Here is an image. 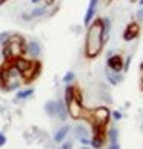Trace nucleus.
<instances>
[{
  "mask_svg": "<svg viewBox=\"0 0 143 149\" xmlns=\"http://www.w3.org/2000/svg\"><path fill=\"white\" fill-rule=\"evenodd\" d=\"M40 69H42V65L38 63L37 60H32V63H31L29 68L20 74L22 75V80L26 81V83H29V81H32L38 74H40Z\"/></svg>",
  "mask_w": 143,
  "mask_h": 149,
  "instance_id": "4",
  "label": "nucleus"
},
{
  "mask_svg": "<svg viewBox=\"0 0 143 149\" xmlns=\"http://www.w3.org/2000/svg\"><path fill=\"white\" fill-rule=\"evenodd\" d=\"M117 135H119V132H117V129H111L109 131V140H111V143H115L117 141Z\"/></svg>",
  "mask_w": 143,
  "mask_h": 149,
  "instance_id": "18",
  "label": "nucleus"
},
{
  "mask_svg": "<svg viewBox=\"0 0 143 149\" xmlns=\"http://www.w3.org/2000/svg\"><path fill=\"white\" fill-rule=\"evenodd\" d=\"M108 68L114 72H122L123 71V58L119 56H109L108 57Z\"/></svg>",
  "mask_w": 143,
  "mask_h": 149,
  "instance_id": "7",
  "label": "nucleus"
},
{
  "mask_svg": "<svg viewBox=\"0 0 143 149\" xmlns=\"http://www.w3.org/2000/svg\"><path fill=\"white\" fill-rule=\"evenodd\" d=\"M74 72H71V71H69V72H66V74H65V77H63V83H71V81H73L74 80Z\"/></svg>",
  "mask_w": 143,
  "mask_h": 149,
  "instance_id": "17",
  "label": "nucleus"
},
{
  "mask_svg": "<svg viewBox=\"0 0 143 149\" xmlns=\"http://www.w3.org/2000/svg\"><path fill=\"white\" fill-rule=\"evenodd\" d=\"M97 3H98V0H91L89 5H88L86 14H85V19H83V25L85 26H88L92 22V19H94V13L97 9Z\"/></svg>",
  "mask_w": 143,
  "mask_h": 149,
  "instance_id": "8",
  "label": "nucleus"
},
{
  "mask_svg": "<svg viewBox=\"0 0 143 149\" xmlns=\"http://www.w3.org/2000/svg\"><path fill=\"white\" fill-rule=\"evenodd\" d=\"M112 117H114V120H120L122 118V114H120L119 111H115V112H112Z\"/></svg>",
  "mask_w": 143,
  "mask_h": 149,
  "instance_id": "21",
  "label": "nucleus"
},
{
  "mask_svg": "<svg viewBox=\"0 0 143 149\" xmlns=\"http://www.w3.org/2000/svg\"><path fill=\"white\" fill-rule=\"evenodd\" d=\"M80 149H89V148H86V146H83V148H80Z\"/></svg>",
  "mask_w": 143,
  "mask_h": 149,
  "instance_id": "28",
  "label": "nucleus"
},
{
  "mask_svg": "<svg viewBox=\"0 0 143 149\" xmlns=\"http://www.w3.org/2000/svg\"><path fill=\"white\" fill-rule=\"evenodd\" d=\"M32 94H34V89H32V88H28V89H23V91H19L17 92V97L19 100H25V98H28L29 95H32Z\"/></svg>",
  "mask_w": 143,
  "mask_h": 149,
  "instance_id": "14",
  "label": "nucleus"
},
{
  "mask_svg": "<svg viewBox=\"0 0 143 149\" xmlns=\"http://www.w3.org/2000/svg\"><path fill=\"white\" fill-rule=\"evenodd\" d=\"M140 69H143V63H142V65H140Z\"/></svg>",
  "mask_w": 143,
  "mask_h": 149,
  "instance_id": "29",
  "label": "nucleus"
},
{
  "mask_svg": "<svg viewBox=\"0 0 143 149\" xmlns=\"http://www.w3.org/2000/svg\"><path fill=\"white\" fill-rule=\"evenodd\" d=\"M139 3L142 5V6H143V0H139Z\"/></svg>",
  "mask_w": 143,
  "mask_h": 149,
  "instance_id": "26",
  "label": "nucleus"
},
{
  "mask_svg": "<svg viewBox=\"0 0 143 149\" xmlns=\"http://www.w3.org/2000/svg\"><path fill=\"white\" fill-rule=\"evenodd\" d=\"M5 143H6V137H5V135L2 134V132H0V148H2V146L5 145Z\"/></svg>",
  "mask_w": 143,
  "mask_h": 149,
  "instance_id": "20",
  "label": "nucleus"
},
{
  "mask_svg": "<svg viewBox=\"0 0 143 149\" xmlns=\"http://www.w3.org/2000/svg\"><path fill=\"white\" fill-rule=\"evenodd\" d=\"M105 28H103V19H94L88 25V32L85 38V56L88 58H94L102 52L105 45Z\"/></svg>",
  "mask_w": 143,
  "mask_h": 149,
  "instance_id": "1",
  "label": "nucleus"
},
{
  "mask_svg": "<svg viewBox=\"0 0 143 149\" xmlns=\"http://www.w3.org/2000/svg\"><path fill=\"white\" fill-rule=\"evenodd\" d=\"M140 34V25L137 22H131V23L126 26V29L123 32V40L125 42H131Z\"/></svg>",
  "mask_w": 143,
  "mask_h": 149,
  "instance_id": "6",
  "label": "nucleus"
},
{
  "mask_svg": "<svg viewBox=\"0 0 143 149\" xmlns=\"http://www.w3.org/2000/svg\"><path fill=\"white\" fill-rule=\"evenodd\" d=\"M5 2H6V0H0V6H2V5H3Z\"/></svg>",
  "mask_w": 143,
  "mask_h": 149,
  "instance_id": "25",
  "label": "nucleus"
},
{
  "mask_svg": "<svg viewBox=\"0 0 143 149\" xmlns=\"http://www.w3.org/2000/svg\"><path fill=\"white\" fill-rule=\"evenodd\" d=\"M134 2H137V0H131V3H134Z\"/></svg>",
  "mask_w": 143,
  "mask_h": 149,
  "instance_id": "30",
  "label": "nucleus"
},
{
  "mask_svg": "<svg viewBox=\"0 0 143 149\" xmlns=\"http://www.w3.org/2000/svg\"><path fill=\"white\" fill-rule=\"evenodd\" d=\"M109 109L102 106V108H97L92 111L91 115H88V118L92 125H97V126H106L108 125V120H109Z\"/></svg>",
  "mask_w": 143,
  "mask_h": 149,
  "instance_id": "3",
  "label": "nucleus"
},
{
  "mask_svg": "<svg viewBox=\"0 0 143 149\" xmlns=\"http://www.w3.org/2000/svg\"><path fill=\"white\" fill-rule=\"evenodd\" d=\"M31 2H32V3H37V2H38V0H31Z\"/></svg>",
  "mask_w": 143,
  "mask_h": 149,
  "instance_id": "27",
  "label": "nucleus"
},
{
  "mask_svg": "<svg viewBox=\"0 0 143 149\" xmlns=\"http://www.w3.org/2000/svg\"><path fill=\"white\" fill-rule=\"evenodd\" d=\"M75 132H77V137H79V139H83V137H86V129L83 128V126H80V125L75 126Z\"/></svg>",
  "mask_w": 143,
  "mask_h": 149,
  "instance_id": "16",
  "label": "nucleus"
},
{
  "mask_svg": "<svg viewBox=\"0 0 143 149\" xmlns=\"http://www.w3.org/2000/svg\"><path fill=\"white\" fill-rule=\"evenodd\" d=\"M57 117L63 121L68 117V109H66V104L63 103V100H57Z\"/></svg>",
  "mask_w": 143,
  "mask_h": 149,
  "instance_id": "11",
  "label": "nucleus"
},
{
  "mask_svg": "<svg viewBox=\"0 0 143 149\" xmlns=\"http://www.w3.org/2000/svg\"><path fill=\"white\" fill-rule=\"evenodd\" d=\"M26 52H28L32 58H37L38 56H40V52H42L40 45H38L37 42H34V40L28 42V43H26Z\"/></svg>",
  "mask_w": 143,
  "mask_h": 149,
  "instance_id": "10",
  "label": "nucleus"
},
{
  "mask_svg": "<svg viewBox=\"0 0 143 149\" xmlns=\"http://www.w3.org/2000/svg\"><path fill=\"white\" fill-rule=\"evenodd\" d=\"M23 52H26V43L23 40V37H20V36H9L8 40L3 43L2 56H3L5 60L22 57V54H23Z\"/></svg>",
  "mask_w": 143,
  "mask_h": 149,
  "instance_id": "2",
  "label": "nucleus"
},
{
  "mask_svg": "<svg viewBox=\"0 0 143 149\" xmlns=\"http://www.w3.org/2000/svg\"><path fill=\"white\" fill-rule=\"evenodd\" d=\"M108 149H120V146L117 145V141H115V143H111V146H109Z\"/></svg>",
  "mask_w": 143,
  "mask_h": 149,
  "instance_id": "24",
  "label": "nucleus"
},
{
  "mask_svg": "<svg viewBox=\"0 0 143 149\" xmlns=\"http://www.w3.org/2000/svg\"><path fill=\"white\" fill-rule=\"evenodd\" d=\"M68 132H69V126H63V128H60L57 131V134L54 135V140H56L57 143H62L65 140V137L68 135Z\"/></svg>",
  "mask_w": 143,
  "mask_h": 149,
  "instance_id": "13",
  "label": "nucleus"
},
{
  "mask_svg": "<svg viewBox=\"0 0 143 149\" xmlns=\"http://www.w3.org/2000/svg\"><path fill=\"white\" fill-rule=\"evenodd\" d=\"M66 109H68V114L71 115L73 118H80L83 115V106H82L80 102H77L75 98L73 97L69 102H66Z\"/></svg>",
  "mask_w": 143,
  "mask_h": 149,
  "instance_id": "5",
  "label": "nucleus"
},
{
  "mask_svg": "<svg viewBox=\"0 0 143 149\" xmlns=\"http://www.w3.org/2000/svg\"><path fill=\"white\" fill-rule=\"evenodd\" d=\"M137 19H139V22H143V8L137 13Z\"/></svg>",
  "mask_w": 143,
  "mask_h": 149,
  "instance_id": "23",
  "label": "nucleus"
},
{
  "mask_svg": "<svg viewBox=\"0 0 143 149\" xmlns=\"http://www.w3.org/2000/svg\"><path fill=\"white\" fill-rule=\"evenodd\" d=\"M71 148H73V143H71V141L63 143V146H62V149H71Z\"/></svg>",
  "mask_w": 143,
  "mask_h": 149,
  "instance_id": "22",
  "label": "nucleus"
},
{
  "mask_svg": "<svg viewBox=\"0 0 143 149\" xmlns=\"http://www.w3.org/2000/svg\"><path fill=\"white\" fill-rule=\"evenodd\" d=\"M45 8H36L34 11H32V13L29 14V19H34V17H40V15H43L45 14Z\"/></svg>",
  "mask_w": 143,
  "mask_h": 149,
  "instance_id": "15",
  "label": "nucleus"
},
{
  "mask_svg": "<svg viewBox=\"0 0 143 149\" xmlns=\"http://www.w3.org/2000/svg\"><path fill=\"white\" fill-rule=\"evenodd\" d=\"M9 36H11L9 32H2V34H0V45H3V43L8 40V37H9Z\"/></svg>",
  "mask_w": 143,
  "mask_h": 149,
  "instance_id": "19",
  "label": "nucleus"
},
{
  "mask_svg": "<svg viewBox=\"0 0 143 149\" xmlns=\"http://www.w3.org/2000/svg\"><path fill=\"white\" fill-rule=\"evenodd\" d=\"M13 60V65L17 68V71L22 74L23 71H26L31 66V63H32V60H26V58H23V57H17V58H11Z\"/></svg>",
  "mask_w": 143,
  "mask_h": 149,
  "instance_id": "9",
  "label": "nucleus"
},
{
  "mask_svg": "<svg viewBox=\"0 0 143 149\" xmlns=\"http://www.w3.org/2000/svg\"><path fill=\"white\" fill-rule=\"evenodd\" d=\"M45 112L49 117H56L57 115V100H49L45 104Z\"/></svg>",
  "mask_w": 143,
  "mask_h": 149,
  "instance_id": "12",
  "label": "nucleus"
}]
</instances>
